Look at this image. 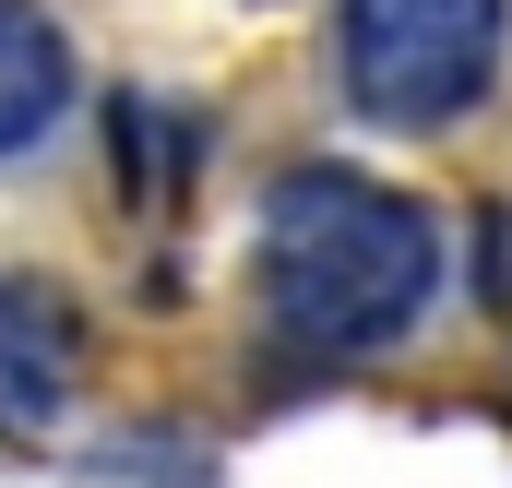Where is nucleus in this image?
I'll use <instances>...</instances> for the list:
<instances>
[{"label": "nucleus", "instance_id": "f03ea898", "mask_svg": "<svg viewBox=\"0 0 512 488\" xmlns=\"http://www.w3.org/2000/svg\"><path fill=\"white\" fill-rule=\"evenodd\" d=\"M512 72V0H334V96L370 131H465Z\"/></svg>", "mask_w": 512, "mask_h": 488}, {"label": "nucleus", "instance_id": "f257e3e1", "mask_svg": "<svg viewBox=\"0 0 512 488\" xmlns=\"http://www.w3.org/2000/svg\"><path fill=\"white\" fill-rule=\"evenodd\" d=\"M251 274H262V322L298 358H382V346H405L429 322V298H441V227L393 179L286 167L262 191Z\"/></svg>", "mask_w": 512, "mask_h": 488}, {"label": "nucleus", "instance_id": "7ed1b4c3", "mask_svg": "<svg viewBox=\"0 0 512 488\" xmlns=\"http://www.w3.org/2000/svg\"><path fill=\"white\" fill-rule=\"evenodd\" d=\"M72 369H84V310L48 274H0V453L48 441V417L72 405Z\"/></svg>", "mask_w": 512, "mask_h": 488}, {"label": "nucleus", "instance_id": "20e7f679", "mask_svg": "<svg viewBox=\"0 0 512 488\" xmlns=\"http://www.w3.org/2000/svg\"><path fill=\"white\" fill-rule=\"evenodd\" d=\"M72 120V48L36 0H0V167Z\"/></svg>", "mask_w": 512, "mask_h": 488}]
</instances>
